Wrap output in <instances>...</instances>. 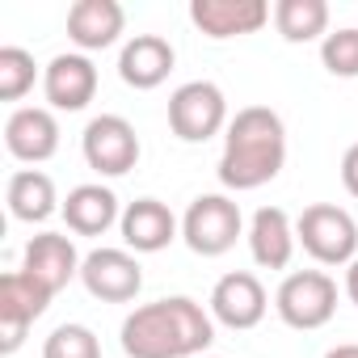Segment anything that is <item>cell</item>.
Instances as JSON below:
<instances>
[{"mask_svg":"<svg viewBox=\"0 0 358 358\" xmlns=\"http://www.w3.org/2000/svg\"><path fill=\"white\" fill-rule=\"evenodd\" d=\"M211 341H215V320L190 295L143 303L122 320L127 358H203Z\"/></svg>","mask_w":358,"mask_h":358,"instance_id":"obj_1","label":"cell"},{"mask_svg":"<svg viewBox=\"0 0 358 358\" xmlns=\"http://www.w3.org/2000/svg\"><path fill=\"white\" fill-rule=\"evenodd\" d=\"M287 164V127L270 106H245L224 131L220 182L228 190H257Z\"/></svg>","mask_w":358,"mask_h":358,"instance_id":"obj_2","label":"cell"},{"mask_svg":"<svg viewBox=\"0 0 358 358\" xmlns=\"http://www.w3.org/2000/svg\"><path fill=\"white\" fill-rule=\"evenodd\" d=\"M295 241L320 266H350L358 257V224L333 203H312L295 220Z\"/></svg>","mask_w":358,"mask_h":358,"instance_id":"obj_3","label":"cell"},{"mask_svg":"<svg viewBox=\"0 0 358 358\" xmlns=\"http://www.w3.org/2000/svg\"><path fill=\"white\" fill-rule=\"evenodd\" d=\"M274 308H278L282 324H291L299 333L324 329L333 320V312H337V282L324 270H295V274H287L278 282Z\"/></svg>","mask_w":358,"mask_h":358,"instance_id":"obj_4","label":"cell"},{"mask_svg":"<svg viewBox=\"0 0 358 358\" xmlns=\"http://www.w3.org/2000/svg\"><path fill=\"white\" fill-rule=\"evenodd\" d=\"M228 97L211 80H186L169 97V127L186 143H207L211 135L228 131Z\"/></svg>","mask_w":358,"mask_h":358,"instance_id":"obj_5","label":"cell"},{"mask_svg":"<svg viewBox=\"0 0 358 358\" xmlns=\"http://www.w3.org/2000/svg\"><path fill=\"white\" fill-rule=\"evenodd\" d=\"M245 220L241 207L228 194H199L190 203V211L182 215V241L199 253V257H220L236 245Z\"/></svg>","mask_w":358,"mask_h":358,"instance_id":"obj_6","label":"cell"},{"mask_svg":"<svg viewBox=\"0 0 358 358\" xmlns=\"http://www.w3.org/2000/svg\"><path fill=\"white\" fill-rule=\"evenodd\" d=\"M51 299L55 295L38 278H30L26 270H9L0 278V350L5 354L22 350L30 324L51 308Z\"/></svg>","mask_w":358,"mask_h":358,"instance_id":"obj_7","label":"cell"},{"mask_svg":"<svg viewBox=\"0 0 358 358\" xmlns=\"http://www.w3.org/2000/svg\"><path fill=\"white\" fill-rule=\"evenodd\" d=\"M80 152H85V160H89L93 173L122 177L139 160V135H135V127L122 114H97L85 127V135H80Z\"/></svg>","mask_w":358,"mask_h":358,"instance_id":"obj_8","label":"cell"},{"mask_svg":"<svg viewBox=\"0 0 358 358\" xmlns=\"http://www.w3.org/2000/svg\"><path fill=\"white\" fill-rule=\"evenodd\" d=\"M266 287L249 270H232L211 287V320H220L224 329H257L266 320Z\"/></svg>","mask_w":358,"mask_h":358,"instance_id":"obj_9","label":"cell"},{"mask_svg":"<svg viewBox=\"0 0 358 358\" xmlns=\"http://www.w3.org/2000/svg\"><path fill=\"white\" fill-rule=\"evenodd\" d=\"M80 282L101 303H127L143 287V270L127 249H93L80 266Z\"/></svg>","mask_w":358,"mask_h":358,"instance_id":"obj_10","label":"cell"},{"mask_svg":"<svg viewBox=\"0 0 358 358\" xmlns=\"http://www.w3.org/2000/svg\"><path fill=\"white\" fill-rule=\"evenodd\" d=\"M270 17H274V9L266 0H190V22L215 43L257 34Z\"/></svg>","mask_w":358,"mask_h":358,"instance_id":"obj_11","label":"cell"},{"mask_svg":"<svg viewBox=\"0 0 358 358\" xmlns=\"http://www.w3.org/2000/svg\"><path fill=\"white\" fill-rule=\"evenodd\" d=\"M43 93L51 101V110H85L93 97H97V68L89 55L80 51H68V55H55L43 72Z\"/></svg>","mask_w":358,"mask_h":358,"instance_id":"obj_12","label":"cell"},{"mask_svg":"<svg viewBox=\"0 0 358 358\" xmlns=\"http://www.w3.org/2000/svg\"><path fill=\"white\" fill-rule=\"evenodd\" d=\"M5 148L26 160V164H43L59 152V122L47 106H22L9 114L5 122Z\"/></svg>","mask_w":358,"mask_h":358,"instance_id":"obj_13","label":"cell"},{"mask_svg":"<svg viewBox=\"0 0 358 358\" xmlns=\"http://www.w3.org/2000/svg\"><path fill=\"white\" fill-rule=\"evenodd\" d=\"M85 257L76 253V245L64 236V232H38L30 245H26V257H22V270L30 278H38L51 295H59L76 274H80Z\"/></svg>","mask_w":358,"mask_h":358,"instance_id":"obj_14","label":"cell"},{"mask_svg":"<svg viewBox=\"0 0 358 358\" xmlns=\"http://www.w3.org/2000/svg\"><path fill=\"white\" fill-rule=\"evenodd\" d=\"M173 64H177V51L160 34H135L118 51V76L131 89H156V85H164L169 72H173Z\"/></svg>","mask_w":358,"mask_h":358,"instance_id":"obj_15","label":"cell"},{"mask_svg":"<svg viewBox=\"0 0 358 358\" xmlns=\"http://www.w3.org/2000/svg\"><path fill=\"white\" fill-rule=\"evenodd\" d=\"M122 30H127V13L118 0H76L68 9V38L80 47V55L114 47Z\"/></svg>","mask_w":358,"mask_h":358,"instance_id":"obj_16","label":"cell"},{"mask_svg":"<svg viewBox=\"0 0 358 358\" xmlns=\"http://www.w3.org/2000/svg\"><path fill=\"white\" fill-rule=\"evenodd\" d=\"M118 228H122L127 249H135V253H160L177 236V220H173V211L160 199H135L122 211Z\"/></svg>","mask_w":358,"mask_h":358,"instance_id":"obj_17","label":"cell"},{"mask_svg":"<svg viewBox=\"0 0 358 358\" xmlns=\"http://www.w3.org/2000/svg\"><path fill=\"white\" fill-rule=\"evenodd\" d=\"M295 224L287 220L282 207H262L249 220V253L262 270H287L295 257Z\"/></svg>","mask_w":358,"mask_h":358,"instance_id":"obj_18","label":"cell"},{"mask_svg":"<svg viewBox=\"0 0 358 358\" xmlns=\"http://www.w3.org/2000/svg\"><path fill=\"white\" fill-rule=\"evenodd\" d=\"M64 220L76 236H101L110 232L122 215H118V194L101 182H89V186H76L68 190L64 199Z\"/></svg>","mask_w":358,"mask_h":358,"instance_id":"obj_19","label":"cell"},{"mask_svg":"<svg viewBox=\"0 0 358 358\" xmlns=\"http://www.w3.org/2000/svg\"><path fill=\"white\" fill-rule=\"evenodd\" d=\"M5 199H9L13 220H22V224H47L55 211H64L59 199H55V182L43 169H17L9 177Z\"/></svg>","mask_w":358,"mask_h":358,"instance_id":"obj_20","label":"cell"},{"mask_svg":"<svg viewBox=\"0 0 358 358\" xmlns=\"http://www.w3.org/2000/svg\"><path fill=\"white\" fill-rule=\"evenodd\" d=\"M274 26L287 43H312L329 34V5L324 0H278Z\"/></svg>","mask_w":358,"mask_h":358,"instance_id":"obj_21","label":"cell"},{"mask_svg":"<svg viewBox=\"0 0 358 358\" xmlns=\"http://www.w3.org/2000/svg\"><path fill=\"white\" fill-rule=\"evenodd\" d=\"M38 64L26 47H0V101H22L34 89Z\"/></svg>","mask_w":358,"mask_h":358,"instance_id":"obj_22","label":"cell"},{"mask_svg":"<svg viewBox=\"0 0 358 358\" xmlns=\"http://www.w3.org/2000/svg\"><path fill=\"white\" fill-rule=\"evenodd\" d=\"M320 64H324V72H333L341 80H354L358 76V26H345V30L324 34Z\"/></svg>","mask_w":358,"mask_h":358,"instance_id":"obj_23","label":"cell"},{"mask_svg":"<svg viewBox=\"0 0 358 358\" xmlns=\"http://www.w3.org/2000/svg\"><path fill=\"white\" fill-rule=\"evenodd\" d=\"M43 358H101V341L89 324H59L43 341Z\"/></svg>","mask_w":358,"mask_h":358,"instance_id":"obj_24","label":"cell"},{"mask_svg":"<svg viewBox=\"0 0 358 358\" xmlns=\"http://www.w3.org/2000/svg\"><path fill=\"white\" fill-rule=\"evenodd\" d=\"M341 182H345V190L358 199V143H350L345 156H341Z\"/></svg>","mask_w":358,"mask_h":358,"instance_id":"obj_25","label":"cell"},{"mask_svg":"<svg viewBox=\"0 0 358 358\" xmlns=\"http://www.w3.org/2000/svg\"><path fill=\"white\" fill-rule=\"evenodd\" d=\"M345 295L358 303V257L350 262V270H345Z\"/></svg>","mask_w":358,"mask_h":358,"instance_id":"obj_26","label":"cell"},{"mask_svg":"<svg viewBox=\"0 0 358 358\" xmlns=\"http://www.w3.org/2000/svg\"><path fill=\"white\" fill-rule=\"evenodd\" d=\"M324 358H358V345H354V341H345V345H333Z\"/></svg>","mask_w":358,"mask_h":358,"instance_id":"obj_27","label":"cell"},{"mask_svg":"<svg viewBox=\"0 0 358 358\" xmlns=\"http://www.w3.org/2000/svg\"><path fill=\"white\" fill-rule=\"evenodd\" d=\"M207 358H220V354H207Z\"/></svg>","mask_w":358,"mask_h":358,"instance_id":"obj_28","label":"cell"}]
</instances>
